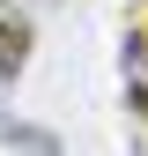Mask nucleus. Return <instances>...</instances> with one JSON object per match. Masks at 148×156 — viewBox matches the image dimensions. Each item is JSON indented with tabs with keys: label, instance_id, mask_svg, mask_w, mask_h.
Masks as SVG:
<instances>
[{
	"label": "nucleus",
	"instance_id": "nucleus-1",
	"mask_svg": "<svg viewBox=\"0 0 148 156\" xmlns=\"http://www.w3.org/2000/svg\"><path fill=\"white\" fill-rule=\"evenodd\" d=\"M126 104L148 119V37H126Z\"/></svg>",
	"mask_w": 148,
	"mask_h": 156
},
{
	"label": "nucleus",
	"instance_id": "nucleus-2",
	"mask_svg": "<svg viewBox=\"0 0 148 156\" xmlns=\"http://www.w3.org/2000/svg\"><path fill=\"white\" fill-rule=\"evenodd\" d=\"M22 60H30V30L22 23H0V82H15Z\"/></svg>",
	"mask_w": 148,
	"mask_h": 156
},
{
	"label": "nucleus",
	"instance_id": "nucleus-3",
	"mask_svg": "<svg viewBox=\"0 0 148 156\" xmlns=\"http://www.w3.org/2000/svg\"><path fill=\"white\" fill-rule=\"evenodd\" d=\"M0 141H8V149H59V134H45V126H15V119H0Z\"/></svg>",
	"mask_w": 148,
	"mask_h": 156
}]
</instances>
